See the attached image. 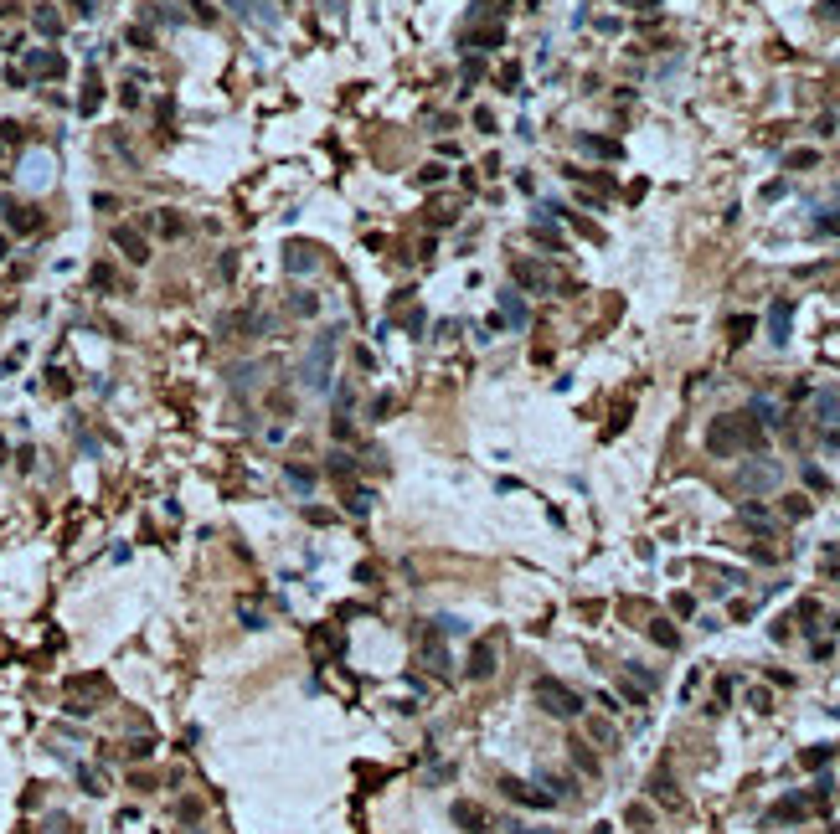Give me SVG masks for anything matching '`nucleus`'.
Here are the masks:
<instances>
[{"mask_svg":"<svg viewBox=\"0 0 840 834\" xmlns=\"http://www.w3.org/2000/svg\"><path fill=\"white\" fill-rule=\"evenodd\" d=\"M706 448H712L717 458H732V454H742V448H763V422L753 412L717 417L712 428H706Z\"/></svg>","mask_w":840,"mask_h":834,"instance_id":"1","label":"nucleus"},{"mask_svg":"<svg viewBox=\"0 0 840 834\" xmlns=\"http://www.w3.org/2000/svg\"><path fill=\"white\" fill-rule=\"evenodd\" d=\"M531 695H536V706L547 711V716H557V721H572V716H583V695L567 690L562 680H552V674H542V680L531 685Z\"/></svg>","mask_w":840,"mask_h":834,"instance_id":"2","label":"nucleus"},{"mask_svg":"<svg viewBox=\"0 0 840 834\" xmlns=\"http://www.w3.org/2000/svg\"><path fill=\"white\" fill-rule=\"evenodd\" d=\"M335 346H340V330H325V335L314 340L310 361H305V387H314V392H325V387H330V366H335Z\"/></svg>","mask_w":840,"mask_h":834,"instance_id":"3","label":"nucleus"},{"mask_svg":"<svg viewBox=\"0 0 840 834\" xmlns=\"http://www.w3.org/2000/svg\"><path fill=\"white\" fill-rule=\"evenodd\" d=\"M501 793L516 803H531V809H552V793H536L531 783H521V778H501Z\"/></svg>","mask_w":840,"mask_h":834,"instance_id":"4","label":"nucleus"},{"mask_svg":"<svg viewBox=\"0 0 840 834\" xmlns=\"http://www.w3.org/2000/svg\"><path fill=\"white\" fill-rule=\"evenodd\" d=\"M738 484L742 489H773V484H779V463H768V458L763 463H747V469L738 474Z\"/></svg>","mask_w":840,"mask_h":834,"instance_id":"5","label":"nucleus"},{"mask_svg":"<svg viewBox=\"0 0 840 834\" xmlns=\"http://www.w3.org/2000/svg\"><path fill=\"white\" fill-rule=\"evenodd\" d=\"M789 320H794V304L789 299H773V309H768V340H773V346L789 340Z\"/></svg>","mask_w":840,"mask_h":834,"instance_id":"6","label":"nucleus"},{"mask_svg":"<svg viewBox=\"0 0 840 834\" xmlns=\"http://www.w3.org/2000/svg\"><path fill=\"white\" fill-rule=\"evenodd\" d=\"M510 273H516V284H526V288H557V278L547 273L542 263H526V258H521V263H516Z\"/></svg>","mask_w":840,"mask_h":834,"instance_id":"7","label":"nucleus"},{"mask_svg":"<svg viewBox=\"0 0 840 834\" xmlns=\"http://www.w3.org/2000/svg\"><path fill=\"white\" fill-rule=\"evenodd\" d=\"M314 263H320V253H314L310 242H289V247H284V268H289V273H310Z\"/></svg>","mask_w":840,"mask_h":834,"instance_id":"8","label":"nucleus"},{"mask_svg":"<svg viewBox=\"0 0 840 834\" xmlns=\"http://www.w3.org/2000/svg\"><path fill=\"white\" fill-rule=\"evenodd\" d=\"M495 674V644H475L469 654V680H490Z\"/></svg>","mask_w":840,"mask_h":834,"instance_id":"9","label":"nucleus"},{"mask_svg":"<svg viewBox=\"0 0 840 834\" xmlns=\"http://www.w3.org/2000/svg\"><path fill=\"white\" fill-rule=\"evenodd\" d=\"M114 242L124 247V258H129V263H144V258H150L144 237H139V232H129V227H114Z\"/></svg>","mask_w":840,"mask_h":834,"instance_id":"10","label":"nucleus"},{"mask_svg":"<svg viewBox=\"0 0 840 834\" xmlns=\"http://www.w3.org/2000/svg\"><path fill=\"white\" fill-rule=\"evenodd\" d=\"M0 211H6V222H10L16 232H36V222H42L31 206H16V201H0Z\"/></svg>","mask_w":840,"mask_h":834,"instance_id":"11","label":"nucleus"},{"mask_svg":"<svg viewBox=\"0 0 840 834\" xmlns=\"http://www.w3.org/2000/svg\"><path fill=\"white\" fill-rule=\"evenodd\" d=\"M454 824H459V829H469V834H480V829H484V814H480L469 798H459V803H454Z\"/></svg>","mask_w":840,"mask_h":834,"instance_id":"12","label":"nucleus"},{"mask_svg":"<svg viewBox=\"0 0 840 834\" xmlns=\"http://www.w3.org/2000/svg\"><path fill=\"white\" fill-rule=\"evenodd\" d=\"M650 793L665 803V809H680V793H675V783H671V773H655V778H650Z\"/></svg>","mask_w":840,"mask_h":834,"instance_id":"13","label":"nucleus"},{"mask_svg":"<svg viewBox=\"0 0 840 834\" xmlns=\"http://www.w3.org/2000/svg\"><path fill=\"white\" fill-rule=\"evenodd\" d=\"M815 417L835 428V422H840V392H820V396H815Z\"/></svg>","mask_w":840,"mask_h":834,"instance_id":"14","label":"nucleus"},{"mask_svg":"<svg viewBox=\"0 0 840 834\" xmlns=\"http://www.w3.org/2000/svg\"><path fill=\"white\" fill-rule=\"evenodd\" d=\"M588 155H603V160H619V139H598V134H583L577 139Z\"/></svg>","mask_w":840,"mask_h":834,"instance_id":"15","label":"nucleus"},{"mask_svg":"<svg viewBox=\"0 0 840 834\" xmlns=\"http://www.w3.org/2000/svg\"><path fill=\"white\" fill-rule=\"evenodd\" d=\"M501 309H505V325H516V330L531 320V314H526V304H521L516 294H501Z\"/></svg>","mask_w":840,"mask_h":834,"instance_id":"16","label":"nucleus"},{"mask_svg":"<svg viewBox=\"0 0 840 834\" xmlns=\"http://www.w3.org/2000/svg\"><path fill=\"white\" fill-rule=\"evenodd\" d=\"M650 639L660 644V649H675V644H680V633H675L671 624H665V618H655V624H650Z\"/></svg>","mask_w":840,"mask_h":834,"instance_id":"17","label":"nucleus"},{"mask_svg":"<svg viewBox=\"0 0 840 834\" xmlns=\"http://www.w3.org/2000/svg\"><path fill=\"white\" fill-rule=\"evenodd\" d=\"M31 21H36V31H47V36H57V31H62V16H57L52 6H42V10H36Z\"/></svg>","mask_w":840,"mask_h":834,"instance_id":"18","label":"nucleus"},{"mask_svg":"<svg viewBox=\"0 0 840 834\" xmlns=\"http://www.w3.org/2000/svg\"><path fill=\"white\" fill-rule=\"evenodd\" d=\"M779 819H804V798H784L779 809L768 814V824H779Z\"/></svg>","mask_w":840,"mask_h":834,"instance_id":"19","label":"nucleus"},{"mask_svg":"<svg viewBox=\"0 0 840 834\" xmlns=\"http://www.w3.org/2000/svg\"><path fill=\"white\" fill-rule=\"evenodd\" d=\"M26 68H31V72H62V57H47V52H31V57H26Z\"/></svg>","mask_w":840,"mask_h":834,"instance_id":"20","label":"nucleus"},{"mask_svg":"<svg viewBox=\"0 0 840 834\" xmlns=\"http://www.w3.org/2000/svg\"><path fill=\"white\" fill-rule=\"evenodd\" d=\"M727 330H732V335H727V340H732V346H742V340H747V335H753V314H738V320H732Z\"/></svg>","mask_w":840,"mask_h":834,"instance_id":"21","label":"nucleus"},{"mask_svg":"<svg viewBox=\"0 0 840 834\" xmlns=\"http://www.w3.org/2000/svg\"><path fill=\"white\" fill-rule=\"evenodd\" d=\"M372 500H376V495H372V489H351V500H346V510H351V515H366V510H372Z\"/></svg>","mask_w":840,"mask_h":834,"instance_id":"22","label":"nucleus"},{"mask_svg":"<svg viewBox=\"0 0 840 834\" xmlns=\"http://www.w3.org/2000/svg\"><path fill=\"white\" fill-rule=\"evenodd\" d=\"M742 520L747 525H773V515L763 510V505H753V500H742Z\"/></svg>","mask_w":840,"mask_h":834,"instance_id":"23","label":"nucleus"},{"mask_svg":"<svg viewBox=\"0 0 840 834\" xmlns=\"http://www.w3.org/2000/svg\"><path fill=\"white\" fill-rule=\"evenodd\" d=\"M572 762L583 767V773H598V757H593V752L583 747V741H572Z\"/></svg>","mask_w":840,"mask_h":834,"instance_id":"24","label":"nucleus"},{"mask_svg":"<svg viewBox=\"0 0 840 834\" xmlns=\"http://www.w3.org/2000/svg\"><path fill=\"white\" fill-rule=\"evenodd\" d=\"M284 474H289V484H299V489H310V484H314V469H305V463H289Z\"/></svg>","mask_w":840,"mask_h":834,"instance_id":"25","label":"nucleus"},{"mask_svg":"<svg viewBox=\"0 0 840 834\" xmlns=\"http://www.w3.org/2000/svg\"><path fill=\"white\" fill-rule=\"evenodd\" d=\"M784 165H789V170H809V165H815V150H789V155H784Z\"/></svg>","mask_w":840,"mask_h":834,"instance_id":"26","label":"nucleus"},{"mask_svg":"<svg viewBox=\"0 0 840 834\" xmlns=\"http://www.w3.org/2000/svg\"><path fill=\"white\" fill-rule=\"evenodd\" d=\"M98 98H103V93H98V77H88V93H83V103H77V109L93 114V109H98Z\"/></svg>","mask_w":840,"mask_h":834,"instance_id":"27","label":"nucleus"},{"mask_svg":"<svg viewBox=\"0 0 840 834\" xmlns=\"http://www.w3.org/2000/svg\"><path fill=\"white\" fill-rule=\"evenodd\" d=\"M330 474H335V479H351L356 469H351V458H346V454H330Z\"/></svg>","mask_w":840,"mask_h":834,"instance_id":"28","label":"nucleus"},{"mask_svg":"<svg viewBox=\"0 0 840 834\" xmlns=\"http://www.w3.org/2000/svg\"><path fill=\"white\" fill-rule=\"evenodd\" d=\"M314 304H320V299H310V294H294V299H289V309H294V314H314Z\"/></svg>","mask_w":840,"mask_h":834,"instance_id":"29","label":"nucleus"},{"mask_svg":"<svg viewBox=\"0 0 840 834\" xmlns=\"http://www.w3.org/2000/svg\"><path fill=\"white\" fill-rule=\"evenodd\" d=\"M671 608H675V613H686V618L696 613V603H691V592H675V598H671Z\"/></svg>","mask_w":840,"mask_h":834,"instance_id":"30","label":"nucleus"},{"mask_svg":"<svg viewBox=\"0 0 840 834\" xmlns=\"http://www.w3.org/2000/svg\"><path fill=\"white\" fill-rule=\"evenodd\" d=\"M804 484H809V489H830V479H825V474L815 469V463H809V469H804Z\"/></svg>","mask_w":840,"mask_h":834,"instance_id":"31","label":"nucleus"},{"mask_svg":"<svg viewBox=\"0 0 840 834\" xmlns=\"http://www.w3.org/2000/svg\"><path fill=\"white\" fill-rule=\"evenodd\" d=\"M356 582H361V587H376V566H372V562L356 566Z\"/></svg>","mask_w":840,"mask_h":834,"instance_id":"32","label":"nucleus"},{"mask_svg":"<svg viewBox=\"0 0 840 834\" xmlns=\"http://www.w3.org/2000/svg\"><path fill=\"white\" fill-rule=\"evenodd\" d=\"M443 176H449L443 165H423V176H418V180H423V185H433V180H443Z\"/></svg>","mask_w":840,"mask_h":834,"instance_id":"33","label":"nucleus"},{"mask_svg":"<svg viewBox=\"0 0 840 834\" xmlns=\"http://www.w3.org/2000/svg\"><path fill=\"white\" fill-rule=\"evenodd\" d=\"M516 83H521V68H501V88L516 93Z\"/></svg>","mask_w":840,"mask_h":834,"instance_id":"34","label":"nucleus"},{"mask_svg":"<svg viewBox=\"0 0 840 834\" xmlns=\"http://www.w3.org/2000/svg\"><path fill=\"white\" fill-rule=\"evenodd\" d=\"M815 232H825V237H835V232H840V217H820V222H815Z\"/></svg>","mask_w":840,"mask_h":834,"instance_id":"35","label":"nucleus"},{"mask_svg":"<svg viewBox=\"0 0 840 834\" xmlns=\"http://www.w3.org/2000/svg\"><path fill=\"white\" fill-rule=\"evenodd\" d=\"M475 129H484V134H490V129H495V114H490V109H480V114H475Z\"/></svg>","mask_w":840,"mask_h":834,"instance_id":"36","label":"nucleus"},{"mask_svg":"<svg viewBox=\"0 0 840 834\" xmlns=\"http://www.w3.org/2000/svg\"><path fill=\"white\" fill-rule=\"evenodd\" d=\"M825 757H830V747H815V752H804V767H820Z\"/></svg>","mask_w":840,"mask_h":834,"instance_id":"37","label":"nucleus"},{"mask_svg":"<svg viewBox=\"0 0 840 834\" xmlns=\"http://www.w3.org/2000/svg\"><path fill=\"white\" fill-rule=\"evenodd\" d=\"M820 16H825V21H840V0H825V6H820Z\"/></svg>","mask_w":840,"mask_h":834,"instance_id":"38","label":"nucleus"},{"mask_svg":"<svg viewBox=\"0 0 840 834\" xmlns=\"http://www.w3.org/2000/svg\"><path fill=\"white\" fill-rule=\"evenodd\" d=\"M77 10H83V16H93V0H77Z\"/></svg>","mask_w":840,"mask_h":834,"instance_id":"39","label":"nucleus"},{"mask_svg":"<svg viewBox=\"0 0 840 834\" xmlns=\"http://www.w3.org/2000/svg\"><path fill=\"white\" fill-rule=\"evenodd\" d=\"M510 834H531V829H510Z\"/></svg>","mask_w":840,"mask_h":834,"instance_id":"40","label":"nucleus"}]
</instances>
